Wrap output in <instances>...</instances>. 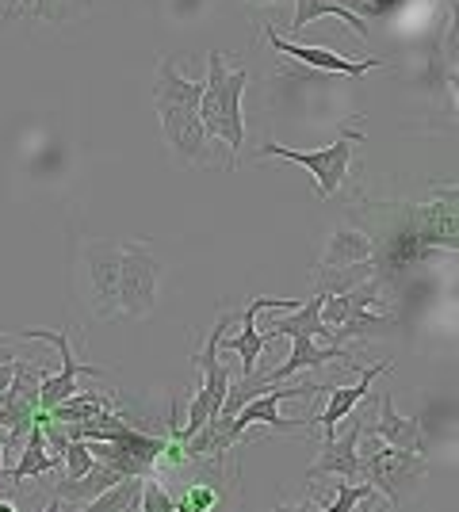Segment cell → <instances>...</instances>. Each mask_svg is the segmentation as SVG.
Listing matches in <instances>:
<instances>
[{
  "instance_id": "1",
  "label": "cell",
  "mask_w": 459,
  "mask_h": 512,
  "mask_svg": "<svg viewBox=\"0 0 459 512\" xmlns=\"http://www.w3.org/2000/svg\"><path fill=\"white\" fill-rule=\"evenodd\" d=\"M199 96H203V81L180 77L173 58L157 62L153 104H157V119H161V134H165L169 150L184 165H199L203 150H207V130L199 123Z\"/></svg>"
},
{
  "instance_id": "2",
  "label": "cell",
  "mask_w": 459,
  "mask_h": 512,
  "mask_svg": "<svg viewBox=\"0 0 459 512\" xmlns=\"http://www.w3.org/2000/svg\"><path fill=\"white\" fill-rule=\"evenodd\" d=\"M249 85L245 69H226V58L219 50L207 54V77H203V96H199V123L207 138H222L230 146V165L245 142V119H241V92Z\"/></svg>"
},
{
  "instance_id": "3",
  "label": "cell",
  "mask_w": 459,
  "mask_h": 512,
  "mask_svg": "<svg viewBox=\"0 0 459 512\" xmlns=\"http://www.w3.org/2000/svg\"><path fill=\"white\" fill-rule=\"evenodd\" d=\"M360 142H364V134H352V130L345 127L341 138H337L333 146H322V150H291V146H280V142H264L261 157H280V161L303 165V169L314 176V195H318V199H329V195L345 184L352 146H360Z\"/></svg>"
},
{
  "instance_id": "4",
  "label": "cell",
  "mask_w": 459,
  "mask_h": 512,
  "mask_svg": "<svg viewBox=\"0 0 459 512\" xmlns=\"http://www.w3.org/2000/svg\"><path fill=\"white\" fill-rule=\"evenodd\" d=\"M425 451L391 448V451H360V478L372 482L375 493L387 497V505H402L425 478Z\"/></svg>"
},
{
  "instance_id": "5",
  "label": "cell",
  "mask_w": 459,
  "mask_h": 512,
  "mask_svg": "<svg viewBox=\"0 0 459 512\" xmlns=\"http://www.w3.org/2000/svg\"><path fill=\"white\" fill-rule=\"evenodd\" d=\"M161 264L153 260L146 241H127L119 249V310L127 318H146L157 302Z\"/></svg>"
},
{
  "instance_id": "6",
  "label": "cell",
  "mask_w": 459,
  "mask_h": 512,
  "mask_svg": "<svg viewBox=\"0 0 459 512\" xmlns=\"http://www.w3.org/2000/svg\"><path fill=\"white\" fill-rule=\"evenodd\" d=\"M39 379H43V371L31 367L23 356H16V375H12V383L0 390V425L8 428V436L0 440L4 444V463L23 444L27 428L35 425V413H39Z\"/></svg>"
},
{
  "instance_id": "7",
  "label": "cell",
  "mask_w": 459,
  "mask_h": 512,
  "mask_svg": "<svg viewBox=\"0 0 459 512\" xmlns=\"http://www.w3.org/2000/svg\"><path fill=\"white\" fill-rule=\"evenodd\" d=\"M16 337H23V341L54 344V348H58V356H62V371H58V375H43V379H39V409L58 406V402H66L69 394H77V390H81V386H77V379H81V375H92V379H100V375H104L100 367L77 363L69 333H46V329H16Z\"/></svg>"
},
{
  "instance_id": "8",
  "label": "cell",
  "mask_w": 459,
  "mask_h": 512,
  "mask_svg": "<svg viewBox=\"0 0 459 512\" xmlns=\"http://www.w3.org/2000/svg\"><path fill=\"white\" fill-rule=\"evenodd\" d=\"M352 417V428L349 432H333L326 436V444H322V455H318V463L306 470V478L314 482V478H345V482H364L360 478V436H364V413L360 406L349 413Z\"/></svg>"
},
{
  "instance_id": "9",
  "label": "cell",
  "mask_w": 459,
  "mask_h": 512,
  "mask_svg": "<svg viewBox=\"0 0 459 512\" xmlns=\"http://www.w3.org/2000/svg\"><path fill=\"white\" fill-rule=\"evenodd\" d=\"M85 272H88V302H92L96 318L119 314V249L115 245H88Z\"/></svg>"
},
{
  "instance_id": "10",
  "label": "cell",
  "mask_w": 459,
  "mask_h": 512,
  "mask_svg": "<svg viewBox=\"0 0 459 512\" xmlns=\"http://www.w3.org/2000/svg\"><path fill=\"white\" fill-rule=\"evenodd\" d=\"M333 360L349 363L352 356L341 344H322L314 341V337H291V356L280 367H272V371H253V379H257L261 390H268L272 383H284V379L299 375V371H318V367H326Z\"/></svg>"
},
{
  "instance_id": "11",
  "label": "cell",
  "mask_w": 459,
  "mask_h": 512,
  "mask_svg": "<svg viewBox=\"0 0 459 512\" xmlns=\"http://www.w3.org/2000/svg\"><path fill=\"white\" fill-rule=\"evenodd\" d=\"M264 39L272 43V50H280L287 58H295V62L310 65V69H322V73H349V77H364V73H372L379 69V58H360V62H352V58H341L337 50H322V46H303L295 43V39H284L272 23H264Z\"/></svg>"
},
{
  "instance_id": "12",
  "label": "cell",
  "mask_w": 459,
  "mask_h": 512,
  "mask_svg": "<svg viewBox=\"0 0 459 512\" xmlns=\"http://www.w3.org/2000/svg\"><path fill=\"white\" fill-rule=\"evenodd\" d=\"M318 386H268L264 394H257V398H249L245 406L234 413V425L241 428V432H249V428H276V432H287V428H303L306 421H284L280 417V402L284 398H306V394H314Z\"/></svg>"
},
{
  "instance_id": "13",
  "label": "cell",
  "mask_w": 459,
  "mask_h": 512,
  "mask_svg": "<svg viewBox=\"0 0 459 512\" xmlns=\"http://www.w3.org/2000/svg\"><path fill=\"white\" fill-rule=\"evenodd\" d=\"M295 306H299V302H291V299H253L249 306H245V314H241V333H234L230 341L222 337L219 352H238L241 375H253V371H257V360H261V352H264V344H268V337L257 329V314H261V310H295Z\"/></svg>"
},
{
  "instance_id": "14",
  "label": "cell",
  "mask_w": 459,
  "mask_h": 512,
  "mask_svg": "<svg viewBox=\"0 0 459 512\" xmlns=\"http://www.w3.org/2000/svg\"><path fill=\"white\" fill-rule=\"evenodd\" d=\"M391 367H394L391 360L375 363V367H356V371H360V383H356V386H326L329 402H326V409H322V417H318L322 432H326V436H333V432H337V425H341L352 409L368 398V390H372L375 379H379V375H387Z\"/></svg>"
},
{
  "instance_id": "15",
  "label": "cell",
  "mask_w": 459,
  "mask_h": 512,
  "mask_svg": "<svg viewBox=\"0 0 459 512\" xmlns=\"http://www.w3.org/2000/svg\"><path fill=\"white\" fill-rule=\"evenodd\" d=\"M375 436L383 440V444H391V448H414V451H425V440H421V425H417L414 417H406V413H398L394 409V398L387 390H379L375 394Z\"/></svg>"
},
{
  "instance_id": "16",
  "label": "cell",
  "mask_w": 459,
  "mask_h": 512,
  "mask_svg": "<svg viewBox=\"0 0 459 512\" xmlns=\"http://www.w3.org/2000/svg\"><path fill=\"white\" fill-rule=\"evenodd\" d=\"M123 474L115 467H108V463H92V467L81 474V478H62L58 486H54V505H77V509H85L92 497H100V493L108 490V486H115Z\"/></svg>"
},
{
  "instance_id": "17",
  "label": "cell",
  "mask_w": 459,
  "mask_h": 512,
  "mask_svg": "<svg viewBox=\"0 0 459 512\" xmlns=\"http://www.w3.org/2000/svg\"><path fill=\"white\" fill-rule=\"evenodd\" d=\"M50 470H58V463L50 459L46 440H43V425L35 421V425L27 428V436H23L20 463H16V467H8V470H0V478H4L8 486H20L23 478H46Z\"/></svg>"
},
{
  "instance_id": "18",
  "label": "cell",
  "mask_w": 459,
  "mask_h": 512,
  "mask_svg": "<svg viewBox=\"0 0 459 512\" xmlns=\"http://www.w3.org/2000/svg\"><path fill=\"white\" fill-rule=\"evenodd\" d=\"M326 295H314V299L306 302V306H295V310H287L284 321H272V325H264L268 333V341H276V337H314V341H329V329L322 325L318 318V306H322Z\"/></svg>"
},
{
  "instance_id": "19",
  "label": "cell",
  "mask_w": 459,
  "mask_h": 512,
  "mask_svg": "<svg viewBox=\"0 0 459 512\" xmlns=\"http://www.w3.org/2000/svg\"><path fill=\"white\" fill-rule=\"evenodd\" d=\"M104 409H115V394H108V390H77V394H69L66 402L50 406L46 413L54 421H62V425H81V421H92Z\"/></svg>"
},
{
  "instance_id": "20",
  "label": "cell",
  "mask_w": 459,
  "mask_h": 512,
  "mask_svg": "<svg viewBox=\"0 0 459 512\" xmlns=\"http://www.w3.org/2000/svg\"><path fill=\"white\" fill-rule=\"evenodd\" d=\"M322 16H337V20L352 23V31H356L360 39H368V23H364V16H356V12L345 8L341 0H295V20L287 23V27H291V35H295V31H303V27H310V23L322 20Z\"/></svg>"
},
{
  "instance_id": "21",
  "label": "cell",
  "mask_w": 459,
  "mask_h": 512,
  "mask_svg": "<svg viewBox=\"0 0 459 512\" xmlns=\"http://www.w3.org/2000/svg\"><path fill=\"white\" fill-rule=\"evenodd\" d=\"M364 279H375V260H356V264H318V295H341V291H352L360 287Z\"/></svg>"
},
{
  "instance_id": "22",
  "label": "cell",
  "mask_w": 459,
  "mask_h": 512,
  "mask_svg": "<svg viewBox=\"0 0 459 512\" xmlns=\"http://www.w3.org/2000/svg\"><path fill=\"white\" fill-rule=\"evenodd\" d=\"M372 253H375L372 237L360 234V230H349V226H337V230L329 234L322 264H356V260H368Z\"/></svg>"
},
{
  "instance_id": "23",
  "label": "cell",
  "mask_w": 459,
  "mask_h": 512,
  "mask_svg": "<svg viewBox=\"0 0 459 512\" xmlns=\"http://www.w3.org/2000/svg\"><path fill=\"white\" fill-rule=\"evenodd\" d=\"M142 478L146 474H123L115 486L92 497L85 509L88 512H123V509H138V497H142Z\"/></svg>"
},
{
  "instance_id": "24",
  "label": "cell",
  "mask_w": 459,
  "mask_h": 512,
  "mask_svg": "<svg viewBox=\"0 0 459 512\" xmlns=\"http://www.w3.org/2000/svg\"><path fill=\"white\" fill-rule=\"evenodd\" d=\"M88 8H92V0H31V12L46 23H69L85 16Z\"/></svg>"
},
{
  "instance_id": "25",
  "label": "cell",
  "mask_w": 459,
  "mask_h": 512,
  "mask_svg": "<svg viewBox=\"0 0 459 512\" xmlns=\"http://www.w3.org/2000/svg\"><path fill=\"white\" fill-rule=\"evenodd\" d=\"M372 497H375L372 482H345V478H341V482H337V497L329 501L326 509L329 512H352L360 501H372Z\"/></svg>"
},
{
  "instance_id": "26",
  "label": "cell",
  "mask_w": 459,
  "mask_h": 512,
  "mask_svg": "<svg viewBox=\"0 0 459 512\" xmlns=\"http://www.w3.org/2000/svg\"><path fill=\"white\" fill-rule=\"evenodd\" d=\"M138 509H142V512H173L176 497L169 490H161L157 482H150V478H142V497H138Z\"/></svg>"
},
{
  "instance_id": "27",
  "label": "cell",
  "mask_w": 459,
  "mask_h": 512,
  "mask_svg": "<svg viewBox=\"0 0 459 512\" xmlns=\"http://www.w3.org/2000/svg\"><path fill=\"white\" fill-rule=\"evenodd\" d=\"M219 505V490H211V486H203V482H192L184 497L176 501V509H188V512H203V509H215Z\"/></svg>"
},
{
  "instance_id": "28",
  "label": "cell",
  "mask_w": 459,
  "mask_h": 512,
  "mask_svg": "<svg viewBox=\"0 0 459 512\" xmlns=\"http://www.w3.org/2000/svg\"><path fill=\"white\" fill-rule=\"evenodd\" d=\"M12 375H16V360H8V363H0V390L12 383Z\"/></svg>"
},
{
  "instance_id": "29",
  "label": "cell",
  "mask_w": 459,
  "mask_h": 512,
  "mask_svg": "<svg viewBox=\"0 0 459 512\" xmlns=\"http://www.w3.org/2000/svg\"><path fill=\"white\" fill-rule=\"evenodd\" d=\"M8 360H16V348H12V341L0 333V363H8Z\"/></svg>"
},
{
  "instance_id": "30",
  "label": "cell",
  "mask_w": 459,
  "mask_h": 512,
  "mask_svg": "<svg viewBox=\"0 0 459 512\" xmlns=\"http://www.w3.org/2000/svg\"><path fill=\"white\" fill-rule=\"evenodd\" d=\"M249 4H287V0H249Z\"/></svg>"
},
{
  "instance_id": "31",
  "label": "cell",
  "mask_w": 459,
  "mask_h": 512,
  "mask_svg": "<svg viewBox=\"0 0 459 512\" xmlns=\"http://www.w3.org/2000/svg\"><path fill=\"white\" fill-rule=\"evenodd\" d=\"M20 4H23V8H27V4H31V0H20Z\"/></svg>"
}]
</instances>
